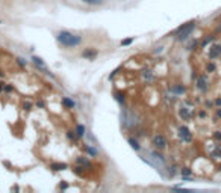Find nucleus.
Instances as JSON below:
<instances>
[{
    "instance_id": "f257e3e1",
    "label": "nucleus",
    "mask_w": 221,
    "mask_h": 193,
    "mask_svg": "<svg viewBox=\"0 0 221 193\" xmlns=\"http://www.w3.org/2000/svg\"><path fill=\"white\" fill-rule=\"evenodd\" d=\"M56 39H58V42H59L61 45L68 47V48H73V47L80 45L82 41H83L80 35H74V33H71V32H68V30H61V32H58Z\"/></svg>"
},
{
    "instance_id": "f03ea898",
    "label": "nucleus",
    "mask_w": 221,
    "mask_h": 193,
    "mask_svg": "<svg viewBox=\"0 0 221 193\" xmlns=\"http://www.w3.org/2000/svg\"><path fill=\"white\" fill-rule=\"evenodd\" d=\"M196 24H197V21L196 20H191V21H188V23L185 24H182V26H179V27L173 32L171 35H174L177 41H185L189 35L192 33V30L196 29Z\"/></svg>"
},
{
    "instance_id": "7ed1b4c3",
    "label": "nucleus",
    "mask_w": 221,
    "mask_h": 193,
    "mask_svg": "<svg viewBox=\"0 0 221 193\" xmlns=\"http://www.w3.org/2000/svg\"><path fill=\"white\" fill-rule=\"evenodd\" d=\"M151 143H153V146L157 149V151H162V149H165L168 146V140H167V137L164 134H155L153 139H151Z\"/></svg>"
},
{
    "instance_id": "20e7f679",
    "label": "nucleus",
    "mask_w": 221,
    "mask_h": 193,
    "mask_svg": "<svg viewBox=\"0 0 221 193\" xmlns=\"http://www.w3.org/2000/svg\"><path fill=\"white\" fill-rule=\"evenodd\" d=\"M177 134H179V137H180L185 143H191V142H192V133H191V130H189L188 127H185V125H180V127H179Z\"/></svg>"
},
{
    "instance_id": "39448f33",
    "label": "nucleus",
    "mask_w": 221,
    "mask_h": 193,
    "mask_svg": "<svg viewBox=\"0 0 221 193\" xmlns=\"http://www.w3.org/2000/svg\"><path fill=\"white\" fill-rule=\"evenodd\" d=\"M196 88L200 91V92H208V89H209V80L206 76H198L197 80H196Z\"/></svg>"
},
{
    "instance_id": "423d86ee",
    "label": "nucleus",
    "mask_w": 221,
    "mask_h": 193,
    "mask_svg": "<svg viewBox=\"0 0 221 193\" xmlns=\"http://www.w3.org/2000/svg\"><path fill=\"white\" fill-rule=\"evenodd\" d=\"M208 56H209L210 61H214V59H218V57L221 56V45H220V44H214L212 47L209 48Z\"/></svg>"
},
{
    "instance_id": "0eeeda50",
    "label": "nucleus",
    "mask_w": 221,
    "mask_h": 193,
    "mask_svg": "<svg viewBox=\"0 0 221 193\" xmlns=\"http://www.w3.org/2000/svg\"><path fill=\"white\" fill-rule=\"evenodd\" d=\"M97 55H98V51L96 48H86V50L82 51V57L88 59V61H94V59L97 57Z\"/></svg>"
},
{
    "instance_id": "6e6552de",
    "label": "nucleus",
    "mask_w": 221,
    "mask_h": 193,
    "mask_svg": "<svg viewBox=\"0 0 221 193\" xmlns=\"http://www.w3.org/2000/svg\"><path fill=\"white\" fill-rule=\"evenodd\" d=\"M50 169L53 170V172H59V170L68 169V164L67 163H62V162H55V163H50Z\"/></svg>"
},
{
    "instance_id": "1a4fd4ad",
    "label": "nucleus",
    "mask_w": 221,
    "mask_h": 193,
    "mask_svg": "<svg viewBox=\"0 0 221 193\" xmlns=\"http://www.w3.org/2000/svg\"><path fill=\"white\" fill-rule=\"evenodd\" d=\"M179 116H180L183 121H188L189 118H191V112H189V109H188V107L182 106L180 109H179Z\"/></svg>"
},
{
    "instance_id": "9d476101",
    "label": "nucleus",
    "mask_w": 221,
    "mask_h": 193,
    "mask_svg": "<svg viewBox=\"0 0 221 193\" xmlns=\"http://www.w3.org/2000/svg\"><path fill=\"white\" fill-rule=\"evenodd\" d=\"M171 92L177 94V95H182V94L186 92V88L183 86V85H173V86H171Z\"/></svg>"
},
{
    "instance_id": "9b49d317",
    "label": "nucleus",
    "mask_w": 221,
    "mask_h": 193,
    "mask_svg": "<svg viewBox=\"0 0 221 193\" xmlns=\"http://www.w3.org/2000/svg\"><path fill=\"white\" fill-rule=\"evenodd\" d=\"M62 104H64L67 109H74L76 107V103L71 98H68V96H62Z\"/></svg>"
},
{
    "instance_id": "f8f14e48",
    "label": "nucleus",
    "mask_w": 221,
    "mask_h": 193,
    "mask_svg": "<svg viewBox=\"0 0 221 193\" xmlns=\"http://www.w3.org/2000/svg\"><path fill=\"white\" fill-rule=\"evenodd\" d=\"M85 133H86L85 125H82V124L76 125V134H77V137H83V136H85Z\"/></svg>"
},
{
    "instance_id": "ddd939ff",
    "label": "nucleus",
    "mask_w": 221,
    "mask_h": 193,
    "mask_svg": "<svg viewBox=\"0 0 221 193\" xmlns=\"http://www.w3.org/2000/svg\"><path fill=\"white\" fill-rule=\"evenodd\" d=\"M129 143H130V146H132L135 151H139L141 149V145L138 143V140L136 139H133V137H129Z\"/></svg>"
},
{
    "instance_id": "4468645a",
    "label": "nucleus",
    "mask_w": 221,
    "mask_h": 193,
    "mask_svg": "<svg viewBox=\"0 0 221 193\" xmlns=\"http://www.w3.org/2000/svg\"><path fill=\"white\" fill-rule=\"evenodd\" d=\"M76 163H77V164H80V166H85V168H86V166H91L89 160L85 158V157H77V158H76Z\"/></svg>"
},
{
    "instance_id": "2eb2a0df",
    "label": "nucleus",
    "mask_w": 221,
    "mask_h": 193,
    "mask_svg": "<svg viewBox=\"0 0 221 193\" xmlns=\"http://www.w3.org/2000/svg\"><path fill=\"white\" fill-rule=\"evenodd\" d=\"M32 61H33V63L36 67H40V68H44V61L41 57H38V56H33L32 57Z\"/></svg>"
},
{
    "instance_id": "dca6fc26",
    "label": "nucleus",
    "mask_w": 221,
    "mask_h": 193,
    "mask_svg": "<svg viewBox=\"0 0 221 193\" xmlns=\"http://www.w3.org/2000/svg\"><path fill=\"white\" fill-rule=\"evenodd\" d=\"M180 174H182V176H191V175H192V170L185 166V168L180 169Z\"/></svg>"
},
{
    "instance_id": "f3484780",
    "label": "nucleus",
    "mask_w": 221,
    "mask_h": 193,
    "mask_svg": "<svg viewBox=\"0 0 221 193\" xmlns=\"http://www.w3.org/2000/svg\"><path fill=\"white\" fill-rule=\"evenodd\" d=\"M67 137L70 139V140H77V134H76V131H71V130H68L67 131Z\"/></svg>"
},
{
    "instance_id": "a211bd4d",
    "label": "nucleus",
    "mask_w": 221,
    "mask_h": 193,
    "mask_svg": "<svg viewBox=\"0 0 221 193\" xmlns=\"http://www.w3.org/2000/svg\"><path fill=\"white\" fill-rule=\"evenodd\" d=\"M85 151H86L89 155H92V157H96V155H97V151H96L94 148H91L89 145H85Z\"/></svg>"
},
{
    "instance_id": "6ab92c4d",
    "label": "nucleus",
    "mask_w": 221,
    "mask_h": 193,
    "mask_svg": "<svg viewBox=\"0 0 221 193\" xmlns=\"http://www.w3.org/2000/svg\"><path fill=\"white\" fill-rule=\"evenodd\" d=\"M214 39H215V36H214V35H210L209 38H204V41L202 42V48H204V47H206L208 44H210V42H212Z\"/></svg>"
},
{
    "instance_id": "aec40b11",
    "label": "nucleus",
    "mask_w": 221,
    "mask_h": 193,
    "mask_svg": "<svg viewBox=\"0 0 221 193\" xmlns=\"http://www.w3.org/2000/svg\"><path fill=\"white\" fill-rule=\"evenodd\" d=\"M115 100L118 103H124V94L123 92H115Z\"/></svg>"
},
{
    "instance_id": "412c9836",
    "label": "nucleus",
    "mask_w": 221,
    "mask_h": 193,
    "mask_svg": "<svg viewBox=\"0 0 221 193\" xmlns=\"http://www.w3.org/2000/svg\"><path fill=\"white\" fill-rule=\"evenodd\" d=\"M212 157H214V158H221V148H220V146L215 148V151L212 152Z\"/></svg>"
},
{
    "instance_id": "4be33fe9",
    "label": "nucleus",
    "mask_w": 221,
    "mask_h": 193,
    "mask_svg": "<svg viewBox=\"0 0 221 193\" xmlns=\"http://www.w3.org/2000/svg\"><path fill=\"white\" fill-rule=\"evenodd\" d=\"M215 68H217V67H215V63H214V62H209L208 65H206L208 73H214V71H215Z\"/></svg>"
},
{
    "instance_id": "5701e85b",
    "label": "nucleus",
    "mask_w": 221,
    "mask_h": 193,
    "mask_svg": "<svg viewBox=\"0 0 221 193\" xmlns=\"http://www.w3.org/2000/svg\"><path fill=\"white\" fill-rule=\"evenodd\" d=\"M83 2L88 3V5H102L103 0H83Z\"/></svg>"
},
{
    "instance_id": "b1692460",
    "label": "nucleus",
    "mask_w": 221,
    "mask_h": 193,
    "mask_svg": "<svg viewBox=\"0 0 221 193\" xmlns=\"http://www.w3.org/2000/svg\"><path fill=\"white\" fill-rule=\"evenodd\" d=\"M132 42H133V38H127V39H123V41H121V45L126 47V45H130Z\"/></svg>"
},
{
    "instance_id": "393cba45",
    "label": "nucleus",
    "mask_w": 221,
    "mask_h": 193,
    "mask_svg": "<svg viewBox=\"0 0 221 193\" xmlns=\"http://www.w3.org/2000/svg\"><path fill=\"white\" fill-rule=\"evenodd\" d=\"M3 91H6V92H11V91H14V86H12V85H5Z\"/></svg>"
},
{
    "instance_id": "a878e982",
    "label": "nucleus",
    "mask_w": 221,
    "mask_h": 193,
    "mask_svg": "<svg viewBox=\"0 0 221 193\" xmlns=\"http://www.w3.org/2000/svg\"><path fill=\"white\" fill-rule=\"evenodd\" d=\"M30 107H32V106H30V103H24V104H23V109H24L26 112H30Z\"/></svg>"
},
{
    "instance_id": "bb28decb",
    "label": "nucleus",
    "mask_w": 221,
    "mask_h": 193,
    "mask_svg": "<svg viewBox=\"0 0 221 193\" xmlns=\"http://www.w3.org/2000/svg\"><path fill=\"white\" fill-rule=\"evenodd\" d=\"M214 137L217 139V140H221V131H215L214 133Z\"/></svg>"
},
{
    "instance_id": "cd10ccee",
    "label": "nucleus",
    "mask_w": 221,
    "mask_h": 193,
    "mask_svg": "<svg viewBox=\"0 0 221 193\" xmlns=\"http://www.w3.org/2000/svg\"><path fill=\"white\" fill-rule=\"evenodd\" d=\"M17 62H18V63H20V65H21V67H26V61H24V59L18 57V59H17Z\"/></svg>"
},
{
    "instance_id": "c85d7f7f",
    "label": "nucleus",
    "mask_w": 221,
    "mask_h": 193,
    "mask_svg": "<svg viewBox=\"0 0 221 193\" xmlns=\"http://www.w3.org/2000/svg\"><path fill=\"white\" fill-rule=\"evenodd\" d=\"M67 187H68V184L65 183V181H64V183H61V184H59V189H61V190H65Z\"/></svg>"
},
{
    "instance_id": "c756f323",
    "label": "nucleus",
    "mask_w": 221,
    "mask_h": 193,
    "mask_svg": "<svg viewBox=\"0 0 221 193\" xmlns=\"http://www.w3.org/2000/svg\"><path fill=\"white\" fill-rule=\"evenodd\" d=\"M200 118H204V116H206V112H204V110H202V112H200Z\"/></svg>"
},
{
    "instance_id": "7c9ffc66",
    "label": "nucleus",
    "mask_w": 221,
    "mask_h": 193,
    "mask_svg": "<svg viewBox=\"0 0 221 193\" xmlns=\"http://www.w3.org/2000/svg\"><path fill=\"white\" fill-rule=\"evenodd\" d=\"M215 104H217V106H221V98H217V100H215Z\"/></svg>"
},
{
    "instance_id": "2f4dec72",
    "label": "nucleus",
    "mask_w": 221,
    "mask_h": 193,
    "mask_svg": "<svg viewBox=\"0 0 221 193\" xmlns=\"http://www.w3.org/2000/svg\"><path fill=\"white\" fill-rule=\"evenodd\" d=\"M36 106H38V107H43L44 103H43V101H38V103H36Z\"/></svg>"
},
{
    "instance_id": "473e14b6",
    "label": "nucleus",
    "mask_w": 221,
    "mask_h": 193,
    "mask_svg": "<svg viewBox=\"0 0 221 193\" xmlns=\"http://www.w3.org/2000/svg\"><path fill=\"white\" fill-rule=\"evenodd\" d=\"M217 116L221 118V109H217Z\"/></svg>"
},
{
    "instance_id": "72a5a7b5",
    "label": "nucleus",
    "mask_w": 221,
    "mask_h": 193,
    "mask_svg": "<svg viewBox=\"0 0 221 193\" xmlns=\"http://www.w3.org/2000/svg\"><path fill=\"white\" fill-rule=\"evenodd\" d=\"M3 88H5V83H0V92L3 91Z\"/></svg>"
},
{
    "instance_id": "f704fd0d",
    "label": "nucleus",
    "mask_w": 221,
    "mask_h": 193,
    "mask_svg": "<svg viewBox=\"0 0 221 193\" xmlns=\"http://www.w3.org/2000/svg\"><path fill=\"white\" fill-rule=\"evenodd\" d=\"M218 30L221 32V21H220V24H218Z\"/></svg>"
},
{
    "instance_id": "c9c22d12",
    "label": "nucleus",
    "mask_w": 221,
    "mask_h": 193,
    "mask_svg": "<svg viewBox=\"0 0 221 193\" xmlns=\"http://www.w3.org/2000/svg\"><path fill=\"white\" fill-rule=\"evenodd\" d=\"M218 169H220V172H221V164H220V166H218Z\"/></svg>"
}]
</instances>
